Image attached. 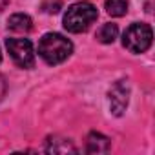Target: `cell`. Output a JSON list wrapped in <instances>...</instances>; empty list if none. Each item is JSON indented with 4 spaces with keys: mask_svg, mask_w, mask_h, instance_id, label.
Here are the masks:
<instances>
[{
    "mask_svg": "<svg viewBox=\"0 0 155 155\" xmlns=\"http://www.w3.org/2000/svg\"><path fill=\"white\" fill-rule=\"evenodd\" d=\"M71 51L73 44L58 33H48L38 42V55L51 66L64 62L71 55Z\"/></svg>",
    "mask_w": 155,
    "mask_h": 155,
    "instance_id": "cell-1",
    "label": "cell"
},
{
    "mask_svg": "<svg viewBox=\"0 0 155 155\" xmlns=\"http://www.w3.org/2000/svg\"><path fill=\"white\" fill-rule=\"evenodd\" d=\"M97 17L99 11L91 2H77L68 8L64 15V28L69 33H82L97 20Z\"/></svg>",
    "mask_w": 155,
    "mask_h": 155,
    "instance_id": "cell-2",
    "label": "cell"
},
{
    "mask_svg": "<svg viewBox=\"0 0 155 155\" xmlns=\"http://www.w3.org/2000/svg\"><path fill=\"white\" fill-rule=\"evenodd\" d=\"M151 28L148 24H131L122 37V44L131 53H144L151 46Z\"/></svg>",
    "mask_w": 155,
    "mask_h": 155,
    "instance_id": "cell-3",
    "label": "cell"
},
{
    "mask_svg": "<svg viewBox=\"0 0 155 155\" xmlns=\"http://www.w3.org/2000/svg\"><path fill=\"white\" fill-rule=\"evenodd\" d=\"M6 48H8V51L17 66H20V68H33L35 66L33 46L28 38H8Z\"/></svg>",
    "mask_w": 155,
    "mask_h": 155,
    "instance_id": "cell-4",
    "label": "cell"
},
{
    "mask_svg": "<svg viewBox=\"0 0 155 155\" xmlns=\"http://www.w3.org/2000/svg\"><path fill=\"white\" fill-rule=\"evenodd\" d=\"M130 101V86L126 81H119L110 91V106L115 115H122Z\"/></svg>",
    "mask_w": 155,
    "mask_h": 155,
    "instance_id": "cell-5",
    "label": "cell"
},
{
    "mask_svg": "<svg viewBox=\"0 0 155 155\" xmlns=\"http://www.w3.org/2000/svg\"><path fill=\"white\" fill-rule=\"evenodd\" d=\"M86 150L88 153H104L110 150V139L104 137L102 133L91 131L86 139Z\"/></svg>",
    "mask_w": 155,
    "mask_h": 155,
    "instance_id": "cell-6",
    "label": "cell"
},
{
    "mask_svg": "<svg viewBox=\"0 0 155 155\" xmlns=\"http://www.w3.org/2000/svg\"><path fill=\"white\" fill-rule=\"evenodd\" d=\"M8 28H9L11 31H15V33H28V31H31L33 22H31V18H29L28 15H24V13H17V15L9 17V20H8Z\"/></svg>",
    "mask_w": 155,
    "mask_h": 155,
    "instance_id": "cell-7",
    "label": "cell"
},
{
    "mask_svg": "<svg viewBox=\"0 0 155 155\" xmlns=\"http://www.w3.org/2000/svg\"><path fill=\"white\" fill-rule=\"evenodd\" d=\"M46 151H53V153H68V151H71V153H75L77 150H75V146L69 142V140H66V139H49L48 140V146H46Z\"/></svg>",
    "mask_w": 155,
    "mask_h": 155,
    "instance_id": "cell-8",
    "label": "cell"
},
{
    "mask_svg": "<svg viewBox=\"0 0 155 155\" xmlns=\"http://www.w3.org/2000/svg\"><path fill=\"white\" fill-rule=\"evenodd\" d=\"M119 35V29H117V24H104L99 33H97V38L102 42V44H111Z\"/></svg>",
    "mask_w": 155,
    "mask_h": 155,
    "instance_id": "cell-9",
    "label": "cell"
},
{
    "mask_svg": "<svg viewBox=\"0 0 155 155\" xmlns=\"http://www.w3.org/2000/svg\"><path fill=\"white\" fill-rule=\"evenodd\" d=\"M106 11L111 17H122L128 11V0H106Z\"/></svg>",
    "mask_w": 155,
    "mask_h": 155,
    "instance_id": "cell-10",
    "label": "cell"
},
{
    "mask_svg": "<svg viewBox=\"0 0 155 155\" xmlns=\"http://www.w3.org/2000/svg\"><path fill=\"white\" fill-rule=\"evenodd\" d=\"M6 90H8V86H6V79H4L2 75H0V99L6 95Z\"/></svg>",
    "mask_w": 155,
    "mask_h": 155,
    "instance_id": "cell-11",
    "label": "cell"
},
{
    "mask_svg": "<svg viewBox=\"0 0 155 155\" xmlns=\"http://www.w3.org/2000/svg\"><path fill=\"white\" fill-rule=\"evenodd\" d=\"M8 4H9V0H0V11L6 9V8H8Z\"/></svg>",
    "mask_w": 155,
    "mask_h": 155,
    "instance_id": "cell-12",
    "label": "cell"
},
{
    "mask_svg": "<svg viewBox=\"0 0 155 155\" xmlns=\"http://www.w3.org/2000/svg\"><path fill=\"white\" fill-rule=\"evenodd\" d=\"M0 62H2V51H0Z\"/></svg>",
    "mask_w": 155,
    "mask_h": 155,
    "instance_id": "cell-13",
    "label": "cell"
}]
</instances>
